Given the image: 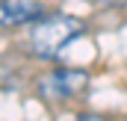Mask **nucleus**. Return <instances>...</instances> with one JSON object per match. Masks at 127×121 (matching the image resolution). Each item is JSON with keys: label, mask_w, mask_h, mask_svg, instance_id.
Returning a JSON list of instances; mask_svg holds the SVG:
<instances>
[{"label": "nucleus", "mask_w": 127, "mask_h": 121, "mask_svg": "<svg viewBox=\"0 0 127 121\" xmlns=\"http://www.w3.org/2000/svg\"><path fill=\"white\" fill-rule=\"evenodd\" d=\"M86 32V24L74 15H44L30 32V47L35 56L53 59L68 41L80 38Z\"/></svg>", "instance_id": "1"}, {"label": "nucleus", "mask_w": 127, "mask_h": 121, "mask_svg": "<svg viewBox=\"0 0 127 121\" xmlns=\"http://www.w3.org/2000/svg\"><path fill=\"white\" fill-rule=\"evenodd\" d=\"M86 86H89V74L86 71H80V68H59L50 77H44L41 91L47 97H74Z\"/></svg>", "instance_id": "2"}, {"label": "nucleus", "mask_w": 127, "mask_h": 121, "mask_svg": "<svg viewBox=\"0 0 127 121\" xmlns=\"http://www.w3.org/2000/svg\"><path fill=\"white\" fill-rule=\"evenodd\" d=\"M44 18L41 0H0V27H27Z\"/></svg>", "instance_id": "3"}, {"label": "nucleus", "mask_w": 127, "mask_h": 121, "mask_svg": "<svg viewBox=\"0 0 127 121\" xmlns=\"http://www.w3.org/2000/svg\"><path fill=\"white\" fill-rule=\"evenodd\" d=\"M77 121H106L103 115H77Z\"/></svg>", "instance_id": "4"}, {"label": "nucleus", "mask_w": 127, "mask_h": 121, "mask_svg": "<svg viewBox=\"0 0 127 121\" xmlns=\"http://www.w3.org/2000/svg\"><path fill=\"white\" fill-rule=\"evenodd\" d=\"M109 3H127V0H109Z\"/></svg>", "instance_id": "5"}]
</instances>
